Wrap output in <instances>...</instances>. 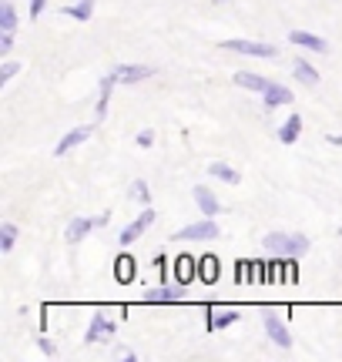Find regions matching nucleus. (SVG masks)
<instances>
[{
	"mask_svg": "<svg viewBox=\"0 0 342 362\" xmlns=\"http://www.w3.org/2000/svg\"><path fill=\"white\" fill-rule=\"evenodd\" d=\"M13 47V34H7V30H4V34H0V54H7Z\"/></svg>",
	"mask_w": 342,
	"mask_h": 362,
	"instance_id": "obj_32",
	"label": "nucleus"
},
{
	"mask_svg": "<svg viewBox=\"0 0 342 362\" xmlns=\"http://www.w3.org/2000/svg\"><path fill=\"white\" fill-rule=\"evenodd\" d=\"M222 51L249 54V57H276V54H278L272 44H262V40H225Z\"/></svg>",
	"mask_w": 342,
	"mask_h": 362,
	"instance_id": "obj_3",
	"label": "nucleus"
},
{
	"mask_svg": "<svg viewBox=\"0 0 342 362\" xmlns=\"http://www.w3.org/2000/svg\"><path fill=\"white\" fill-rule=\"evenodd\" d=\"M17 71H20V64H17V61H4V64H0V84H7Z\"/></svg>",
	"mask_w": 342,
	"mask_h": 362,
	"instance_id": "obj_26",
	"label": "nucleus"
},
{
	"mask_svg": "<svg viewBox=\"0 0 342 362\" xmlns=\"http://www.w3.org/2000/svg\"><path fill=\"white\" fill-rule=\"evenodd\" d=\"M114 74H118V81H128V84H134V81L151 78L155 71H151V67H145V64H121V67H114Z\"/></svg>",
	"mask_w": 342,
	"mask_h": 362,
	"instance_id": "obj_10",
	"label": "nucleus"
},
{
	"mask_svg": "<svg viewBox=\"0 0 342 362\" xmlns=\"http://www.w3.org/2000/svg\"><path fill=\"white\" fill-rule=\"evenodd\" d=\"M195 202H198V208H201L205 215H215V211L222 208V205H218V198H215L205 185H198V188H195Z\"/></svg>",
	"mask_w": 342,
	"mask_h": 362,
	"instance_id": "obj_19",
	"label": "nucleus"
},
{
	"mask_svg": "<svg viewBox=\"0 0 342 362\" xmlns=\"http://www.w3.org/2000/svg\"><path fill=\"white\" fill-rule=\"evenodd\" d=\"M262 248L276 259H299L309 252V238L305 235H282V232H269L262 238Z\"/></svg>",
	"mask_w": 342,
	"mask_h": 362,
	"instance_id": "obj_1",
	"label": "nucleus"
},
{
	"mask_svg": "<svg viewBox=\"0 0 342 362\" xmlns=\"http://www.w3.org/2000/svg\"><path fill=\"white\" fill-rule=\"evenodd\" d=\"M208 175H211V178H218V181H225V185H238V171L228 168L225 161H211V165H208Z\"/></svg>",
	"mask_w": 342,
	"mask_h": 362,
	"instance_id": "obj_21",
	"label": "nucleus"
},
{
	"mask_svg": "<svg viewBox=\"0 0 342 362\" xmlns=\"http://www.w3.org/2000/svg\"><path fill=\"white\" fill-rule=\"evenodd\" d=\"M242 315H238L235 309H222V312H211V319H208V329L215 332V329H228V325H235Z\"/></svg>",
	"mask_w": 342,
	"mask_h": 362,
	"instance_id": "obj_20",
	"label": "nucleus"
},
{
	"mask_svg": "<svg viewBox=\"0 0 342 362\" xmlns=\"http://www.w3.org/2000/svg\"><path fill=\"white\" fill-rule=\"evenodd\" d=\"M178 298H182L178 288H165V285H161V288H155V292H148L145 302H178Z\"/></svg>",
	"mask_w": 342,
	"mask_h": 362,
	"instance_id": "obj_24",
	"label": "nucleus"
},
{
	"mask_svg": "<svg viewBox=\"0 0 342 362\" xmlns=\"http://www.w3.org/2000/svg\"><path fill=\"white\" fill-rule=\"evenodd\" d=\"M235 84H238V88H249V90H262V94L272 88V81L262 78V74H252V71H238Z\"/></svg>",
	"mask_w": 342,
	"mask_h": 362,
	"instance_id": "obj_11",
	"label": "nucleus"
},
{
	"mask_svg": "<svg viewBox=\"0 0 342 362\" xmlns=\"http://www.w3.org/2000/svg\"><path fill=\"white\" fill-rule=\"evenodd\" d=\"M218 275H222V269H218V259H215V255L198 259V282L215 285V282H218Z\"/></svg>",
	"mask_w": 342,
	"mask_h": 362,
	"instance_id": "obj_8",
	"label": "nucleus"
},
{
	"mask_svg": "<svg viewBox=\"0 0 342 362\" xmlns=\"http://www.w3.org/2000/svg\"><path fill=\"white\" fill-rule=\"evenodd\" d=\"M134 265H138V262H134L131 255H118V262H114V275H118L121 285H128L134 279V272H138Z\"/></svg>",
	"mask_w": 342,
	"mask_h": 362,
	"instance_id": "obj_18",
	"label": "nucleus"
},
{
	"mask_svg": "<svg viewBox=\"0 0 342 362\" xmlns=\"http://www.w3.org/2000/svg\"><path fill=\"white\" fill-rule=\"evenodd\" d=\"M114 84H118V74H107V78H101V98H98V117L107 115V104H111V90H114Z\"/></svg>",
	"mask_w": 342,
	"mask_h": 362,
	"instance_id": "obj_17",
	"label": "nucleus"
},
{
	"mask_svg": "<svg viewBox=\"0 0 342 362\" xmlns=\"http://www.w3.org/2000/svg\"><path fill=\"white\" fill-rule=\"evenodd\" d=\"M37 349L44 352L47 359H54V356H57V346H54V342H51V339H47V336H40V339H37Z\"/></svg>",
	"mask_w": 342,
	"mask_h": 362,
	"instance_id": "obj_28",
	"label": "nucleus"
},
{
	"mask_svg": "<svg viewBox=\"0 0 342 362\" xmlns=\"http://www.w3.org/2000/svg\"><path fill=\"white\" fill-rule=\"evenodd\" d=\"M175 275H178V282L188 285L198 279V262L191 259V255H182V259L175 262Z\"/></svg>",
	"mask_w": 342,
	"mask_h": 362,
	"instance_id": "obj_12",
	"label": "nucleus"
},
{
	"mask_svg": "<svg viewBox=\"0 0 342 362\" xmlns=\"http://www.w3.org/2000/svg\"><path fill=\"white\" fill-rule=\"evenodd\" d=\"M64 17H71V21H81V24H88L94 13V0H81V4H71V7H64Z\"/></svg>",
	"mask_w": 342,
	"mask_h": 362,
	"instance_id": "obj_15",
	"label": "nucleus"
},
{
	"mask_svg": "<svg viewBox=\"0 0 342 362\" xmlns=\"http://www.w3.org/2000/svg\"><path fill=\"white\" fill-rule=\"evenodd\" d=\"M44 7H47V0H30V21H37L44 13Z\"/></svg>",
	"mask_w": 342,
	"mask_h": 362,
	"instance_id": "obj_29",
	"label": "nucleus"
},
{
	"mask_svg": "<svg viewBox=\"0 0 342 362\" xmlns=\"http://www.w3.org/2000/svg\"><path fill=\"white\" fill-rule=\"evenodd\" d=\"M326 141L336 144V148H342V134H326Z\"/></svg>",
	"mask_w": 342,
	"mask_h": 362,
	"instance_id": "obj_33",
	"label": "nucleus"
},
{
	"mask_svg": "<svg viewBox=\"0 0 342 362\" xmlns=\"http://www.w3.org/2000/svg\"><path fill=\"white\" fill-rule=\"evenodd\" d=\"M292 71H295V78L302 81V84H309V88H312V84L319 81V71H316L312 64H309V61H302V57L295 61V67H292Z\"/></svg>",
	"mask_w": 342,
	"mask_h": 362,
	"instance_id": "obj_22",
	"label": "nucleus"
},
{
	"mask_svg": "<svg viewBox=\"0 0 342 362\" xmlns=\"http://www.w3.org/2000/svg\"><path fill=\"white\" fill-rule=\"evenodd\" d=\"M339 235H342V232H339Z\"/></svg>",
	"mask_w": 342,
	"mask_h": 362,
	"instance_id": "obj_34",
	"label": "nucleus"
},
{
	"mask_svg": "<svg viewBox=\"0 0 342 362\" xmlns=\"http://www.w3.org/2000/svg\"><path fill=\"white\" fill-rule=\"evenodd\" d=\"M289 40L295 44V47H305V51H319V54L326 51V40L316 37V34H309V30H292Z\"/></svg>",
	"mask_w": 342,
	"mask_h": 362,
	"instance_id": "obj_9",
	"label": "nucleus"
},
{
	"mask_svg": "<svg viewBox=\"0 0 342 362\" xmlns=\"http://www.w3.org/2000/svg\"><path fill=\"white\" fill-rule=\"evenodd\" d=\"M155 269H158V279H161V285H165V275H168V259H165V255H158V259H155Z\"/></svg>",
	"mask_w": 342,
	"mask_h": 362,
	"instance_id": "obj_30",
	"label": "nucleus"
},
{
	"mask_svg": "<svg viewBox=\"0 0 342 362\" xmlns=\"http://www.w3.org/2000/svg\"><path fill=\"white\" fill-rule=\"evenodd\" d=\"M13 242H17V228H13L11 221H4L0 225V252H11Z\"/></svg>",
	"mask_w": 342,
	"mask_h": 362,
	"instance_id": "obj_25",
	"label": "nucleus"
},
{
	"mask_svg": "<svg viewBox=\"0 0 342 362\" xmlns=\"http://www.w3.org/2000/svg\"><path fill=\"white\" fill-rule=\"evenodd\" d=\"M131 194L138 198V202H141V205H148V198H151V192H148V185H145V181H134Z\"/></svg>",
	"mask_w": 342,
	"mask_h": 362,
	"instance_id": "obj_27",
	"label": "nucleus"
},
{
	"mask_svg": "<svg viewBox=\"0 0 342 362\" xmlns=\"http://www.w3.org/2000/svg\"><path fill=\"white\" fill-rule=\"evenodd\" d=\"M292 101V90L289 88H282V84H272V88L265 90V107L272 111V107H282V104H289Z\"/></svg>",
	"mask_w": 342,
	"mask_h": 362,
	"instance_id": "obj_16",
	"label": "nucleus"
},
{
	"mask_svg": "<svg viewBox=\"0 0 342 362\" xmlns=\"http://www.w3.org/2000/svg\"><path fill=\"white\" fill-rule=\"evenodd\" d=\"M151 221H155V211H151V208H145V211H141V215H138V218L131 221V225H128V228H124V232H121V248H128L134 242V238H141V235H145V228L148 225H151Z\"/></svg>",
	"mask_w": 342,
	"mask_h": 362,
	"instance_id": "obj_5",
	"label": "nucleus"
},
{
	"mask_svg": "<svg viewBox=\"0 0 342 362\" xmlns=\"http://www.w3.org/2000/svg\"><path fill=\"white\" fill-rule=\"evenodd\" d=\"M88 138H91V128H74V131H67L64 138L57 141V148H54V155H57V158L67 155V151H74V148H78V144H84Z\"/></svg>",
	"mask_w": 342,
	"mask_h": 362,
	"instance_id": "obj_7",
	"label": "nucleus"
},
{
	"mask_svg": "<svg viewBox=\"0 0 342 362\" xmlns=\"http://www.w3.org/2000/svg\"><path fill=\"white\" fill-rule=\"evenodd\" d=\"M208 238H218V225L211 221V215L205 221H195V225H184L171 235V242H208Z\"/></svg>",
	"mask_w": 342,
	"mask_h": 362,
	"instance_id": "obj_2",
	"label": "nucleus"
},
{
	"mask_svg": "<svg viewBox=\"0 0 342 362\" xmlns=\"http://www.w3.org/2000/svg\"><path fill=\"white\" fill-rule=\"evenodd\" d=\"M265 332H269V339L276 342L278 349H289V346H292L289 329H285V322H282V319H276V315H265Z\"/></svg>",
	"mask_w": 342,
	"mask_h": 362,
	"instance_id": "obj_6",
	"label": "nucleus"
},
{
	"mask_svg": "<svg viewBox=\"0 0 342 362\" xmlns=\"http://www.w3.org/2000/svg\"><path fill=\"white\" fill-rule=\"evenodd\" d=\"M91 228H98V225H94V218H74L71 225H67L64 238L71 242V245H74V242H81V238H84V235L91 232Z\"/></svg>",
	"mask_w": 342,
	"mask_h": 362,
	"instance_id": "obj_13",
	"label": "nucleus"
},
{
	"mask_svg": "<svg viewBox=\"0 0 342 362\" xmlns=\"http://www.w3.org/2000/svg\"><path fill=\"white\" fill-rule=\"evenodd\" d=\"M0 30H7V34H13L17 30V11H13V4H0Z\"/></svg>",
	"mask_w": 342,
	"mask_h": 362,
	"instance_id": "obj_23",
	"label": "nucleus"
},
{
	"mask_svg": "<svg viewBox=\"0 0 342 362\" xmlns=\"http://www.w3.org/2000/svg\"><path fill=\"white\" fill-rule=\"evenodd\" d=\"M114 336V322L111 319H105L101 312L91 319V325H88V336H84V342L88 346H98V342H107V339Z\"/></svg>",
	"mask_w": 342,
	"mask_h": 362,
	"instance_id": "obj_4",
	"label": "nucleus"
},
{
	"mask_svg": "<svg viewBox=\"0 0 342 362\" xmlns=\"http://www.w3.org/2000/svg\"><path fill=\"white\" fill-rule=\"evenodd\" d=\"M299 134H302V117L292 115L289 121L278 128V141H282V144H295V138H299Z\"/></svg>",
	"mask_w": 342,
	"mask_h": 362,
	"instance_id": "obj_14",
	"label": "nucleus"
},
{
	"mask_svg": "<svg viewBox=\"0 0 342 362\" xmlns=\"http://www.w3.org/2000/svg\"><path fill=\"white\" fill-rule=\"evenodd\" d=\"M138 144H141V148H151V144H155V131H141V134H138Z\"/></svg>",
	"mask_w": 342,
	"mask_h": 362,
	"instance_id": "obj_31",
	"label": "nucleus"
}]
</instances>
